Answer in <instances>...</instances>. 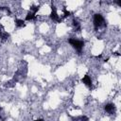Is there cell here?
I'll return each mask as SVG.
<instances>
[{
	"label": "cell",
	"mask_w": 121,
	"mask_h": 121,
	"mask_svg": "<svg viewBox=\"0 0 121 121\" xmlns=\"http://www.w3.org/2000/svg\"><path fill=\"white\" fill-rule=\"evenodd\" d=\"M93 25H94V28H95V31H97L101 27H105L106 26V21H105L103 15L100 14V13L94 14V16H93Z\"/></svg>",
	"instance_id": "obj_1"
},
{
	"label": "cell",
	"mask_w": 121,
	"mask_h": 121,
	"mask_svg": "<svg viewBox=\"0 0 121 121\" xmlns=\"http://www.w3.org/2000/svg\"><path fill=\"white\" fill-rule=\"evenodd\" d=\"M68 43H70V45L78 53V54H81L82 52V49L84 47V41L83 40H79V39H77L75 37H71L68 39Z\"/></svg>",
	"instance_id": "obj_2"
},
{
	"label": "cell",
	"mask_w": 121,
	"mask_h": 121,
	"mask_svg": "<svg viewBox=\"0 0 121 121\" xmlns=\"http://www.w3.org/2000/svg\"><path fill=\"white\" fill-rule=\"evenodd\" d=\"M50 18L53 22H57V23H60L61 21V18L60 17L58 11H57V8L56 6L52 5L51 6V13H50Z\"/></svg>",
	"instance_id": "obj_3"
},
{
	"label": "cell",
	"mask_w": 121,
	"mask_h": 121,
	"mask_svg": "<svg viewBox=\"0 0 121 121\" xmlns=\"http://www.w3.org/2000/svg\"><path fill=\"white\" fill-rule=\"evenodd\" d=\"M104 111L108 114H114L116 112V106L113 103H107L104 106Z\"/></svg>",
	"instance_id": "obj_4"
},
{
	"label": "cell",
	"mask_w": 121,
	"mask_h": 121,
	"mask_svg": "<svg viewBox=\"0 0 121 121\" xmlns=\"http://www.w3.org/2000/svg\"><path fill=\"white\" fill-rule=\"evenodd\" d=\"M81 82H82L86 87H88V88H92V86H93L92 78H91L88 74H86V75L83 76V78H81Z\"/></svg>",
	"instance_id": "obj_5"
},
{
	"label": "cell",
	"mask_w": 121,
	"mask_h": 121,
	"mask_svg": "<svg viewBox=\"0 0 121 121\" xmlns=\"http://www.w3.org/2000/svg\"><path fill=\"white\" fill-rule=\"evenodd\" d=\"M34 19H36V14L29 10L26 15V21H31V20H34Z\"/></svg>",
	"instance_id": "obj_6"
},
{
	"label": "cell",
	"mask_w": 121,
	"mask_h": 121,
	"mask_svg": "<svg viewBox=\"0 0 121 121\" xmlns=\"http://www.w3.org/2000/svg\"><path fill=\"white\" fill-rule=\"evenodd\" d=\"M14 22H15V26L17 27H23V26H26V23H25V21L23 19H15Z\"/></svg>",
	"instance_id": "obj_7"
},
{
	"label": "cell",
	"mask_w": 121,
	"mask_h": 121,
	"mask_svg": "<svg viewBox=\"0 0 121 121\" xmlns=\"http://www.w3.org/2000/svg\"><path fill=\"white\" fill-rule=\"evenodd\" d=\"M35 121H44V120H43V118H38V119H36Z\"/></svg>",
	"instance_id": "obj_8"
},
{
	"label": "cell",
	"mask_w": 121,
	"mask_h": 121,
	"mask_svg": "<svg viewBox=\"0 0 121 121\" xmlns=\"http://www.w3.org/2000/svg\"><path fill=\"white\" fill-rule=\"evenodd\" d=\"M1 119H2V114L0 113V120H1Z\"/></svg>",
	"instance_id": "obj_9"
},
{
	"label": "cell",
	"mask_w": 121,
	"mask_h": 121,
	"mask_svg": "<svg viewBox=\"0 0 121 121\" xmlns=\"http://www.w3.org/2000/svg\"><path fill=\"white\" fill-rule=\"evenodd\" d=\"M0 110H1V109H0Z\"/></svg>",
	"instance_id": "obj_10"
}]
</instances>
